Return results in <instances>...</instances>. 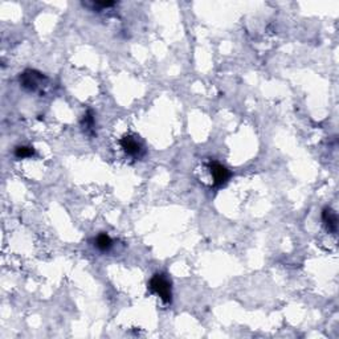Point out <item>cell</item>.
Returning <instances> with one entry per match:
<instances>
[{
  "mask_svg": "<svg viewBox=\"0 0 339 339\" xmlns=\"http://www.w3.org/2000/svg\"><path fill=\"white\" fill-rule=\"evenodd\" d=\"M148 289L151 293H154L159 297L164 304H170L171 302V297H173V292H171V282L168 281L164 274H155L148 282Z\"/></svg>",
  "mask_w": 339,
  "mask_h": 339,
  "instance_id": "1",
  "label": "cell"
},
{
  "mask_svg": "<svg viewBox=\"0 0 339 339\" xmlns=\"http://www.w3.org/2000/svg\"><path fill=\"white\" fill-rule=\"evenodd\" d=\"M20 84L23 88L31 91H36L47 84V77L37 70L28 69L20 74Z\"/></svg>",
  "mask_w": 339,
  "mask_h": 339,
  "instance_id": "2",
  "label": "cell"
},
{
  "mask_svg": "<svg viewBox=\"0 0 339 339\" xmlns=\"http://www.w3.org/2000/svg\"><path fill=\"white\" fill-rule=\"evenodd\" d=\"M208 168H210V173L212 175V179H214L215 185H221L230 179V171L227 170V167H224L223 164L217 163V162H211L208 164Z\"/></svg>",
  "mask_w": 339,
  "mask_h": 339,
  "instance_id": "3",
  "label": "cell"
},
{
  "mask_svg": "<svg viewBox=\"0 0 339 339\" xmlns=\"http://www.w3.org/2000/svg\"><path fill=\"white\" fill-rule=\"evenodd\" d=\"M121 146H122L126 154L131 155V157H139L142 154V150H143L141 143L130 135H126L121 139Z\"/></svg>",
  "mask_w": 339,
  "mask_h": 339,
  "instance_id": "4",
  "label": "cell"
},
{
  "mask_svg": "<svg viewBox=\"0 0 339 339\" xmlns=\"http://www.w3.org/2000/svg\"><path fill=\"white\" fill-rule=\"evenodd\" d=\"M322 219H324V223L327 230L330 232H335L338 219H336V214L331 208H325L324 214H322Z\"/></svg>",
  "mask_w": 339,
  "mask_h": 339,
  "instance_id": "5",
  "label": "cell"
},
{
  "mask_svg": "<svg viewBox=\"0 0 339 339\" xmlns=\"http://www.w3.org/2000/svg\"><path fill=\"white\" fill-rule=\"evenodd\" d=\"M96 247H97V249H100L101 252H106L109 251L111 247H113V241H111V239H110V236L106 235V233H101V235H98L97 237H96Z\"/></svg>",
  "mask_w": 339,
  "mask_h": 339,
  "instance_id": "6",
  "label": "cell"
},
{
  "mask_svg": "<svg viewBox=\"0 0 339 339\" xmlns=\"http://www.w3.org/2000/svg\"><path fill=\"white\" fill-rule=\"evenodd\" d=\"M33 154H35L33 147H27V146H19L15 151V155L19 158V159H22V158H29Z\"/></svg>",
  "mask_w": 339,
  "mask_h": 339,
  "instance_id": "7",
  "label": "cell"
}]
</instances>
